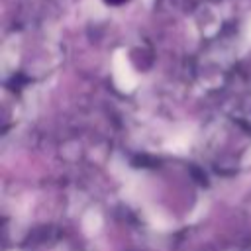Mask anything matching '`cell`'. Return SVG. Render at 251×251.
<instances>
[{
    "mask_svg": "<svg viewBox=\"0 0 251 251\" xmlns=\"http://www.w3.org/2000/svg\"><path fill=\"white\" fill-rule=\"evenodd\" d=\"M114 2H116V0H114Z\"/></svg>",
    "mask_w": 251,
    "mask_h": 251,
    "instance_id": "cell-1",
    "label": "cell"
}]
</instances>
